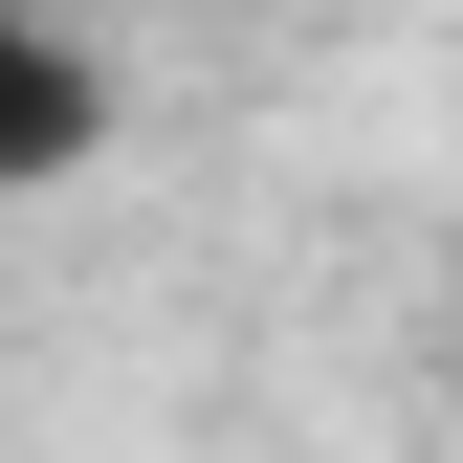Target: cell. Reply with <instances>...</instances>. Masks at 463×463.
Instances as JSON below:
<instances>
[{
	"label": "cell",
	"mask_w": 463,
	"mask_h": 463,
	"mask_svg": "<svg viewBox=\"0 0 463 463\" xmlns=\"http://www.w3.org/2000/svg\"><path fill=\"white\" fill-rule=\"evenodd\" d=\"M89 155H110V44H89V23H23V0H0V199L89 177Z\"/></svg>",
	"instance_id": "obj_1"
},
{
	"label": "cell",
	"mask_w": 463,
	"mask_h": 463,
	"mask_svg": "<svg viewBox=\"0 0 463 463\" xmlns=\"http://www.w3.org/2000/svg\"><path fill=\"white\" fill-rule=\"evenodd\" d=\"M23 23H89V0H23Z\"/></svg>",
	"instance_id": "obj_2"
}]
</instances>
